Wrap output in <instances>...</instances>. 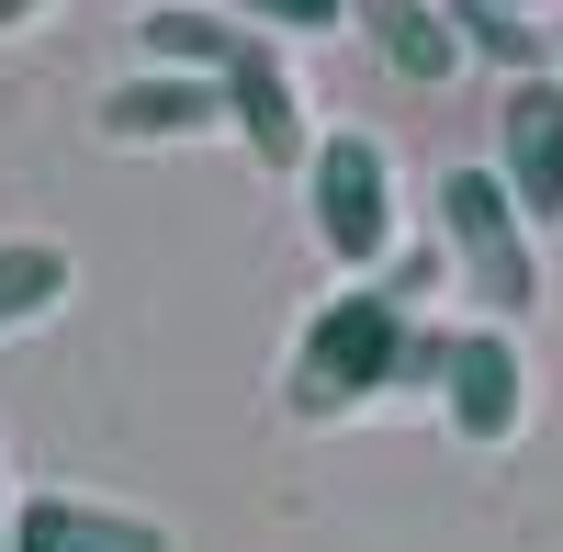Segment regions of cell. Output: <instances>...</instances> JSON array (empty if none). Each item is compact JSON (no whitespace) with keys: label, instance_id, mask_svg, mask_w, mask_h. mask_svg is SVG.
Instances as JSON below:
<instances>
[{"label":"cell","instance_id":"1","mask_svg":"<svg viewBox=\"0 0 563 552\" xmlns=\"http://www.w3.org/2000/svg\"><path fill=\"white\" fill-rule=\"evenodd\" d=\"M429 294H440V249H406V260L372 271V283L327 294L305 316L294 361H282V418L294 429H350V418H372V406H395V395H440L451 328L429 316Z\"/></svg>","mask_w":563,"mask_h":552},{"label":"cell","instance_id":"2","mask_svg":"<svg viewBox=\"0 0 563 552\" xmlns=\"http://www.w3.org/2000/svg\"><path fill=\"white\" fill-rule=\"evenodd\" d=\"M147 34V68H203L225 90V124L260 169H305L316 158V102L305 79L282 68V34H260L238 0H169V12L135 23Z\"/></svg>","mask_w":563,"mask_h":552},{"label":"cell","instance_id":"3","mask_svg":"<svg viewBox=\"0 0 563 552\" xmlns=\"http://www.w3.org/2000/svg\"><path fill=\"white\" fill-rule=\"evenodd\" d=\"M440 260L496 328H519L541 305V225L507 203L496 169H440Z\"/></svg>","mask_w":563,"mask_h":552},{"label":"cell","instance_id":"4","mask_svg":"<svg viewBox=\"0 0 563 552\" xmlns=\"http://www.w3.org/2000/svg\"><path fill=\"white\" fill-rule=\"evenodd\" d=\"M305 214H316V249L350 271V283H372V271L395 260V147L384 135H316V158H305Z\"/></svg>","mask_w":563,"mask_h":552},{"label":"cell","instance_id":"5","mask_svg":"<svg viewBox=\"0 0 563 552\" xmlns=\"http://www.w3.org/2000/svg\"><path fill=\"white\" fill-rule=\"evenodd\" d=\"M440 418L451 440H474V451H507L530 418V361H519V328H451V373H440Z\"/></svg>","mask_w":563,"mask_h":552},{"label":"cell","instance_id":"6","mask_svg":"<svg viewBox=\"0 0 563 552\" xmlns=\"http://www.w3.org/2000/svg\"><path fill=\"white\" fill-rule=\"evenodd\" d=\"M90 124H102V147H203V135H238L225 90L203 68H135L90 102Z\"/></svg>","mask_w":563,"mask_h":552},{"label":"cell","instance_id":"7","mask_svg":"<svg viewBox=\"0 0 563 552\" xmlns=\"http://www.w3.org/2000/svg\"><path fill=\"white\" fill-rule=\"evenodd\" d=\"M485 169L507 180V203H519L530 225H563V79H507Z\"/></svg>","mask_w":563,"mask_h":552},{"label":"cell","instance_id":"8","mask_svg":"<svg viewBox=\"0 0 563 552\" xmlns=\"http://www.w3.org/2000/svg\"><path fill=\"white\" fill-rule=\"evenodd\" d=\"M12 552H180V530L169 519H147V508H102V496H23L12 508Z\"/></svg>","mask_w":563,"mask_h":552},{"label":"cell","instance_id":"9","mask_svg":"<svg viewBox=\"0 0 563 552\" xmlns=\"http://www.w3.org/2000/svg\"><path fill=\"white\" fill-rule=\"evenodd\" d=\"M350 23L372 34V57H384L395 79H451L462 68V34H451V0H350Z\"/></svg>","mask_w":563,"mask_h":552},{"label":"cell","instance_id":"10","mask_svg":"<svg viewBox=\"0 0 563 552\" xmlns=\"http://www.w3.org/2000/svg\"><path fill=\"white\" fill-rule=\"evenodd\" d=\"M68 249L57 238H0V339H23V328H45V316L68 305Z\"/></svg>","mask_w":563,"mask_h":552},{"label":"cell","instance_id":"11","mask_svg":"<svg viewBox=\"0 0 563 552\" xmlns=\"http://www.w3.org/2000/svg\"><path fill=\"white\" fill-rule=\"evenodd\" d=\"M451 34H462V57H496L507 79H541V23L507 12V0H451Z\"/></svg>","mask_w":563,"mask_h":552},{"label":"cell","instance_id":"12","mask_svg":"<svg viewBox=\"0 0 563 552\" xmlns=\"http://www.w3.org/2000/svg\"><path fill=\"white\" fill-rule=\"evenodd\" d=\"M238 12H249L260 34L294 45V34H339V23H350V0H238Z\"/></svg>","mask_w":563,"mask_h":552},{"label":"cell","instance_id":"13","mask_svg":"<svg viewBox=\"0 0 563 552\" xmlns=\"http://www.w3.org/2000/svg\"><path fill=\"white\" fill-rule=\"evenodd\" d=\"M12 508H23V496H12V463H0V552H12Z\"/></svg>","mask_w":563,"mask_h":552},{"label":"cell","instance_id":"14","mask_svg":"<svg viewBox=\"0 0 563 552\" xmlns=\"http://www.w3.org/2000/svg\"><path fill=\"white\" fill-rule=\"evenodd\" d=\"M34 12H45V0H0V34H23V23H34Z\"/></svg>","mask_w":563,"mask_h":552},{"label":"cell","instance_id":"15","mask_svg":"<svg viewBox=\"0 0 563 552\" xmlns=\"http://www.w3.org/2000/svg\"><path fill=\"white\" fill-rule=\"evenodd\" d=\"M507 12H552V0H507Z\"/></svg>","mask_w":563,"mask_h":552},{"label":"cell","instance_id":"16","mask_svg":"<svg viewBox=\"0 0 563 552\" xmlns=\"http://www.w3.org/2000/svg\"><path fill=\"white\" fill-rule=\"evenodd\" d=\"M135 12H169V0H135Z\"/></svg>","mask_w":563,"mask_h":552}]
</instances>
